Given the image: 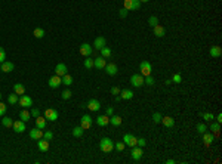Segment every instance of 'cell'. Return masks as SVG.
<instances>
[{"label":"cell","mask_w":222,"mask_h":164,"mask_svg":"<svg viewBox=\"0 0 222 164\" xmlns=\"http://www.w3.org/2000/svg\"><path fill=\"white\" fill-rule=\"evenodd\" d=\"M99 148L102 152H111L114 149V142L110 138H102L99 142Z\"/></svg>","instance_id":"obj_1"},{"label":"cell","mask_w":222,"mask_h":164,"mask_svg":"<svg viewBox=\"0 0 222 164\" xmlns=\"http://www.w3.org/2000/svg\"><path fill=\"white\" fill-rule=\"evenodd\" d=\"M58 117H59V114H58V111L53 110V108H47V110L44 111V118L49 120V121H56Z\"/></svg>","instance_id":"obj_2"},{"label":"cell","mask_w":222,"mask_h":164,"mask_svg":"<svg viewBox=\"0 0 222 164\" xmlns=\"http://www.w3.org/2000/svg\"><path fill=\"white\" fill-rule=\"evenodd\" d=\"M141 7V1L139 0H125V9L131 10H138Z\"/></svg>","instance_id":"obj_3"},{"label":"cell","mask_w":222,"mask_h":164,"mask_svg":"<svg viewBox=\"0 0 222 164\" xmlns=\"http://www.w3.org/2000/svg\"><path fill=\"white\" fill-rule=\"evenodd\" d=\"M136 140H138V138L136 136H133L132 133H126L125 136H123V142H125V145H128V146H136Z\"/></svg>","instance_id":"obj_4"},{"label":"cell","mask_w":222,"mask_h":164,"mask_svg":"<svg viewBox=\"0 0 222 164\" xmlns=\"http://www.w3.org/2000/svg\"><path fill=\"white\" fill-rule=\"evenodd\" d=\"M139 70H141V74H142L144 77H147V76L151 74V64H150L148 61H142V62L139 64Z\"/></svg>","instance_id":"obj_5"},{"label":"cell","mask_w":222,"mask_h":164,"mask_svg":"<svg viewBox=\"0 0 222 164\" xmlns=\"http://www.w3.org/2000/svg\"><path fill=\"white\" fill-rule=\"evenodd\" d=\"M18 102H19V105H21V107H24V108H30V107H33V99H31L30 96H27L25 93L19 96Z\"/></svg>","instance_id":"obj_6"},{"label":"cell","mask_w":222,"mask_h":164,"mask_svg":"<svg viewBox=\"0 0 222 164\" xmlns=\"http://www.w3.org/2000/svg\"><path fill=\"white\" fill-rule=\"evenodd\" d=\"M131 84L133 87H141L144 84V76L142 74H133L131 77Z\"/></svg>","instance_id":"obj_7"},{"label":"cell","mask_w":222,"mask_h":164,"mask_svg":"<svg viewBox=\"0 0 222 164\" xmlns=\"http://www.w3.org/2000/svg\"><path fill=\"white\" fill-rule=\"evenodd\" d=\"M88 110L89 111H92V113H95V111H99L101 110V104H99V101L98 99H89L88 102Z\"/></svg>","instance_id":"obj_8"},{"label":"cell","mask_w":222,"mask_h":164,"mask_svg":"<svg viewBox=\"0 0 222 164\" xmlns=\"http://www.w3.org/2000/svg\"><path fill=\"white\" fill-rule=\"evenodd\" d=\"M47 84H49V87L50 89H56V87H59V84H62V79L59 77V76H53V77H50L49 79V82H47Z\"/></svg>","instance_id":"obj_9"},{"label":"cell","mask_w":222,"mask_h":164,"mask_svg":"<svg viewBox=\"0 0 222 164\" xmlns=\"http://www.w3.org/2000/svg\"><path fill=\"white\" fill-rule=\"evenodd\" d=\"M105 65H107L105 58L98 56V58H95V59H93V67H95V68H98V70H104V68H105Z\"/></svg>","instance_id":"obj_10"},{"label":"cell","mask_w":222,"mask_h":164,"mask_svg":"<svg viewBox=\"0 0 222 164\" xmlns=\"http://www.w3.org/2000/svg\"><path fill=\"white\" fill-rule=\"evenodd\" d=\"M30 138L33 140H39L40 138H43V130L39 127H34L33 130H30Z\"/></svg>","instance_id":"obj_11"},{"label":"cell","mask_w":222,"mask_h":164,"mask_svg":"<svg viewBox=\"0 0 222 164\" xmlns=\"http://www.w3.org/2000/svg\"><path fill=\"white\" fill-rule=\"evenodd\" d=\"M131 154H132V158L135 161H139V160L142 158V154H144V152H142V148L136 145V146L132 148V152H131Z\"/></svg>","instance_id":"obj_12"},{"label":"cell","mask_w":222,"mask_h":164,"mask_svg":"<svg viewBox=\"0 0 222 164\" xmlns=\"http://www.w3.org/2000/svg\"><path fill=\"white\" fill-rule=\"evenodd\" d=\"M92 123H93V118L90 117V115H83L82 118H80V126L86 130V129H89L90 126H92Z\"/></svg>","instance_id":"obj_13"},{"label":"cell","mask_w":222,"mask_h":164,"mask_svg":"<svg viewBox=\"0 0 222 164\" xmlns=\"http://www.w3.org/2000/svg\"><path fill=\"white\" fill-rule=\"evenodd\" d=\"M92 52H93V47H92L90 44H88V43H83V44L80 46V53H82L83 56H90Z\"/></svg>","instance_id":"obj_14"},{"label":"cell","mask_w":222,"mask_h":164,"mask_svg":"<svg viewBox=\"0 0 222 164\" xmlns=\"http://www.w3.org/2000/svg\"><path fill=\"white\" fill-rule=\"evenodd\" d=\"M13 68H15V65L10 61H4V62L0 64V70L3 73H10V71H13Z\"/></svg>","instance_id":"obj_15"},{"label":"cell","mask_w":222,"mask_h":164,"mask_svg":"<svg viewBox=\"0 0 222 164\" xmlns=\"http://www.w3.org/2000/svg\"><path fill=\"white\" fill-rule=\"evenodd\" d=\"M55 74H56V76H59V77L65 76V74H67V65H65V64H62V62H59V64L55 67Z\"/></svg>","instance_id":"obj_16"},{"label":"cell","mask_w":222,"mask_h":164,"mask_svg":"<svg viewBox=\"0 0 222 164\" xmlns=\"http://www.w3.org/2000/svg\"><path fill=\"white\" fill-rule=\"evenodd\" d=\"M37 146H39V149H40L42 152H47V149H49V140L44 139V138H40V139L37 140Z\"/></svg>","instance_id":"obj_17"},{"label":"cell","mask_w":222,"mask_h":164,"mask_svg":"<svg viewBox=\"0 0 222 164\" xmlns=\"http://www.w3.org/2000/svg\"><path fill=\"white\" fill-rule=\"evenodd\" d=\"M12 127H13V130H15L16 133H22V132L25 130V121H22V120H18V121H13V124H12Z\"/></svg>","instance_id":"obj_18"},{"label":"cell","mask_w":222,"mask_h":164,"mask_svg":"<svg viewBox=\"0 0 222 164\" xmlns=\"http://www.w3.org/2000/svg\"><path fill=\"white\" fill-rule=\"evenodd\" d=\"M104 70L107 71V74H108V76H116V74H117V71H119L117 65H116V64H113V62H111V64H107Z\"/></svg>","instance_id":"obj_19"},{"label":"cell","mask_w":222,"mask_h":164,"mask_svg":"<svg viewBox=\"0 0 222 164\" xmlns=\"http://www.w3.org/2000/svg\"><path fill=\"white\" fill-rule=\"evenodd\" d=\"M104 46H107V41H105V39H104V37H96V39H95V41H93V46H92V47H95L96 50H101Z\"/></svg>","instance_id":"obj_20"},{"label":"cell","mask_w":222,"mask_h":164,"mask_svg":"<svg viewBox=\"0 0 222 164\" xmlns=\"http://www.w3.org/2000/svg\"><path fill=\"white\" fill-rule=\"evenodd\" d=\"M96 124L98 126H101V127H105V126H108L110 124V117L105 114V115H99L98 118H96Z\"/></svg>","instance_id":"obj_21"},{"label":"cell","mask_w":222,"mask_h":164,"mask_svg":"<svg viewBox=\"0 0 222 164\" xmlns=\"http://www.w3.org/2000/svg\"><path fill=\"white\" fill-rule=\"evenodd\" d=\"M153 28H154V36H157V37H164V36H166V30H164V27H162L160 24L154 25Z\"/></svg>","instance_id":"obj_22"},{"label":"cell","mask_w":222,"mask_h":164,"mask_svg":"<svg viewBox=\"0 0 222 164\" xmlns=\"http://www.w3.org/2000/svg\"><path fill=\"white\" fill-rule=\"evenodd\" d=\"M209 53H210V56H212V58H219V56L222 55L221 46H213V47H210Z\"/></svg>","instance_id":"obj_23"},{"label":"cell","mask_w":222,"mask_h":164,"mask_svg":"<svg viewBox=\"0 0 222 164\" xmlns=\"http://www.w3.org/2000/svg\"><path fill=\"white\" fill-rule=\"evenodd\" d=\"M162 123L164 124L166 127H173L175 126V120L172 118V117H169V115H166V117H162Z\"/></svg>","instance_id":"obj_24"},{"label":"cell","mask_w":222,"mask_h":164,"mask_svg":"<svg viewBox=\"0 0 222 164\" xmlns=\"http://www.w3.org/2000/svg\"><path fill=\"white\" fill-rule=\"evenodd\" d=\"M120 96H122V99H132V98H133V92L131 90V89L120 90Z\"/></svg>","instance_id":"obj_25"},{"label":"cell","mask_w":222,"mask_h":164,"mask_svg":"<svg viewBox=\"0 0 222 164\" xmlns=\"http://www.w3.org/2000/svg\"><path fill=\"white\" fill-rule=\"evenodd\" d=\"M83 132H85V129H83L82 126H77V127H74V129L71 130V133H73L74 138H82V136H83Z\"/></svg>","instance_id":"obj_26"},{"label":"cell","mask_w":222,"mask_h":164,"mask_svg":"<svg viewBox=\"0 0 222 164\" xmlns=\"http://www.w3.org/2000/svg\"><path fill=\"white\" fill-rule=\"evenodd\" d=\"M46 121H47V120H46L44 117H40V115H39V117L36 118V127L44 130V129H46Z\"/></svg>","instance_id":"obj_27"},{"label":"cell","mask_w":222,"mask_h":164,"mask_svg":"<svg viewBox=\"0 0 222 164\" xmlns=\"http://www.w3.org/2000/svg\"><path fill=\"white\" fill-rule=\"evenodd\" d=\"M13 90H15V93L19 95V96L25 93V87H24V84H21V83H16V84L13 86Z\"/></svg>","instance_id":"obj_28"},{"label":"cell","mask_w":222,"mask_h":164,"mask_svg":"<svg viewBox=\"0 0 222 164\" xmlns=\"http://www.w3.org/2000/svg\"><path fill=\"white\" fill-rule=\"evenodd\" d=\"M19 118H21L22 121H25V123H27V121H28V120L31 118V114H30V113H28V111H27V110L24 108V110H22V111L19 113Z\"/></svg>","instance_id":"obj_29"},{"label":"cell","mask_w":222,"mask_h":164,"mask_svg":"<svg viewBox=\"0 0 222 164\" xmlns=\"http://www.w3.org/2000/svg\"><path fill=\"white\" fill-rule=\"evenodd\" d=\"M203 142L206 143V145H210L212 142H213V133H203Z\"/></svg>","instance_id":"obj_30"},{"label":"cell","mask_w":222,"mask_h":164,"mask_svg":"<svg viewBox=\"0 0 222 164\" xmlns=\"http://www.w3.org/2000/svg\"><path fill=\"white\" fill-rule=\"evenodd\" d=\"M110 123L113 124V126H116V127H119V126L122 124V117H119V115H111V117H110Z\"/></svg>","instance_id":"obj_31"},{"label":"cell","mask_w":222,"mask_h":164,"mask_svg":"<svg viewBox=\"0 0 222 164\" xmlns=\"http://www.w3.org/2000/svg\"><path fill=\"white\" fill-rule=\"evenodd\" d=\"M61 79H62V84H65V86H71V84H73V77H71L70 74H65V76H62Z\"/></svg>","instance_id":"obj_32"},{"label":"cell","mask_w":222,"mask_h":164,"mask_svg":"<svg viewBox=\"0 0 222 164\" xmlns=\"http://www.w3.org/2000/svg\"><path fill=\"white\" fill-rule=\"evenodd\" d=\"M101 56H102V58H110V56H111V49L107 47V46H104V47L101 49Z\"/></svg>","instance_id":"obj_33"},{"label":"cell","mask_w":222,"mask_h":164,"mask_svg":"<svg viewBox=\"0 0 222 164\" xmlns=\"http://www.w3.org/2000/svg\"><path fill=\"white\" fill-rule=\"evenodd\" d=\"M18 99H19V95H16V93H10V95L7 96V102H9V104H12V105H13V104H16V102H18Z\"/></svg>","instance_id":"obj_34"},{"label":"cell","mask_w":222,"mask_h":164,"mask_svg":"<svg viewBox=\"0 0 222 164\" xmlns=\"http://www.w3.org/2000/svg\"><path fill=\"white\" fill-rule=\"evenodd\" d=\"M33 34H34V37H36V39H43V37H44V30H43V28H34Z\"/></svg>","instance_id":"obj_35"},{"label":"cell","mask_w":222,"mask_h":164,"mask_svg":"<svg viewBox=\"0 0 222 164\" xmlns=\"http://www.w3.org/2000/svg\"><path fill=\"white\" fill-rule=\"evenodd\" d=\"M1 124H3V127H12L13 121H12L10 117H3L1 118Z\"/></svg>","instance_id":"obj_36"},{"label":"cell","mask_w":222,"mask_h":164,"mask_svg":"<svg viewBox=\"0 0 222 164\" xmlns=\"http://www.w3.org/2000/svg\"><path fill=\"white\" fill-rule=\"evenodd\" d=\"M154 83H156V80H154V77L150 74V76H147V77H144V84H148V86H154Z\"/></svg>","instance_id":"obj_37"},{"label":"cell","mask_w":222,"mask_h":164,"mask_svg":"<svg viewBox=\"0 0 222 164\" xmlns=\"http://www.w3.org/2000/svg\"><path fill=\"white\" fill-rule=\"evenodd\" d=\"M148 24H150V27H154V25H157V24H159V19H157V16L151 15V16L148 18Z\"/></svg>","instance_id":"obj_38"},{"label":"cell","mask_w":222,"mask_h":164,"mask_svg":"<svg viewBox=\"0 0 222 164\" xmlns=\"http://www.w3.org/2000/svg\"><path fill=\"white\" fill-rule=\"evenodd\" d=\"M210 130L212 132H215V133H219V130H221V123H212L210 124Z\"/></svg>","instance_id":"obj_39"},{"label":"cell","mask_w":222,"mask_h":164,"mask_svg":"<svg viewBox=\"0 0 222 164\" xmlns=\"http://www.w3.org/2000/svg\"><path fill=\"white\" fill-rule=\"evenodd\" d=\"M162 117H163V115H162L160 113H154V114H153V121H154V123H162Z\"/></svg>","instance_id":"obj_40"},{"label":"cell","mask_w":222,"mask_h":164,"mask_svg":"<svg viewBox=\"0 0 222 164\" xmlns=\"http://www.w3.org/2000/svg\"><path fill=\"white\" fill-rule=\"evenodd\" d=\"M206 130H207V127H206V124H203V123L197 124V132H198L200 135H203V133H204Z\"/></svg>","instance_id":"obj_41"},{"label":"cell","mask_w":222,"mask_h":164,"mask_svg":"<svg viewBox=\"0 0 222 164\" xmlns=\"http://www.w3.org/2000/svg\"><path fill=\"white\" fill-rule=\"evenodd\" d=\"M201 117H203L204 120H207V121H213V118H215V117H213V114H210V113H203V114H201Z\"/></svg>","instance_id":"obj_42"},{"label":"cell","mask_w":222,"mask_h":164,"mask_svg":"<svg viewBox=\"0 0 222 164\" xmlns=\"http://www.w3.org/2000/svg\"><path fill=\"white\" fill-rule=\"evenodd\" d=\"M85 67L90 70V68H93V59L92 58H88V59H85Z\"/></svg>","instance_id":"obj_43"},{"label":"cell","mask_w":222,"mask_h":164,"mask_svg":"<svg viewBox=\"0 0 222 164\" xmlns=\"http://www.w3.org/2000/svg\"><path fill=\"white\" fill-rule=\"evenodd\" d=\"M43 138L44 139H47L49 142L52 140V138H53V133L50 132V130H47V132H43Z\"/></svg>","instance_id":"obj_44"},{"label":"cell","mask_w":222,"mask_h":164,"mask_svg":"<svg viewBox=\"0 0 222 164\" xmlns=\"http://www.w3.org/2000/svg\"><path fill=\"white\" fill-rule=\"evenodd\" d=\"M71 95H73V93H71V90H68V89H67V90H64V92H62V99H65V101H67V99H70V98H71Z\"/></svg>","instance_id":"obj_45"},{"label":"cell","mask_w":222,"mask_h":164,"mask_svg":"<svg viewBox=\"0 0 222 164\" xmlns=\"http://www.w3.org/2000/svg\"><path fill=\"white\" fill-rule=\"evenodd\" d=\"M125 146H126V145H125V142H117V143L114 145V148H116L117 151H123V149H125Z\"/></svg>","instance_id":"obj_46"},{"label":"cell","mask_w":222,"mask_h":164,"mask_svg":"<svg viewBox=\"0 0 222 164\" xmlns=\"http://www.w3.org/2000/svg\"><path fill=\"white\" fill-rule=\"evenodd\" d=\"M4 61H6V52H4L3 47H0V64L4 62Z\"/></svg>","instance_id":"obj_47"},{"label":"cell","mask_w":222,"mask_h":164,"mask_svg":"<svg viewBox=\"0 0 222 164\" xmlns=\"http://www.w3.org/2000/svg\"><path fill=\"white\" fill-rule=\"evenodd\" d=\"M145 143H147V140H145L144 138H139V139L136 140V145H138V146H141V148H144V146H145Z\"/></svg>","instance_id":"obj_48"},{"label":"cell","mask_w":222,"mask_h":164,"mask_svg":"<svg viewBox=\"0 0 222 164\" xmlns=\"http://www.w3.org/2000/svg\"><path fill=\"white\" fill-rule=\"evenodd\" d=\"M128 12H129V10H128V9H125V7H123V9H120V10H119L120 18H126V16H128Z\"/></svg>","instance_id":"obj_49"},{"label":"cell","mask_w":222,"mask_h":164,"mask_svg":"<svg viewBox=\"0 0 222 164\" xmlns=\"http://www.w3.org/2000/svg\"><path fill=\"white\" fill-rule=\"evenodd\" d=\"M30 114H31V117H34V118H37V117H39V115H40V111H39V110H37V108H33V110H31V113H30Z\"/></svg>","instance_id":"obj_50"},{"label":"cell","mask_w":222,"mask_h":164,"mask_svg":"<svg viewBox=\"0 0 222 164\" xmlns=\"http://www.w3.org/2000/svg\"><path fill=\"white\" fill-rule=\"evenodd\" d=\"M4 113H6V105L0 101V117H3V115H4Z\"/></svg>","instance_id":"obj_51"},{"label":"cell","mask_w":222,"mask_h":164,"mask_svg":"<svg viewBox=\"0 0 222 164\" xmlns=\"http://www.w3.org/2000/svg\"><path fill=\"white\" fill-rule=\"evenodd\" d=\"M172 82H173V83H181V82H182V77H181V74H175V76L172 77Z\"/></svg>","instance_id":"obj_52"},{"label":"cell","mask_w":222,"mask_h":164,"mask_svg":"<svg viewBox=\"0 0 222 164\" xmlns=\"http://www.w3.org/2000/svg\"><path fill=\"white\" fill-rule=\"evenodd\" d=\"M111 93H113V95H120V89H119V87H113V89H111Z\"/></svg>","instance_id":"obj_53"},{"label":"cell","mask_w":222,"mask_h":164,"mask_svg":"<svg viewBox=\"0 0 222 164\" xmlns=\"http://www.w3.org/2000/svg\"><path fill=\"white\" fill-rule=\"evenodd\" d=\"M105 114H107L108 117H111V115L114 114V110H113V108H107V113H105Z\"/></svg>","instance_id":"obj_54"},{"label":"cell","mask_w":222,"mask_h":164,"mask_svg":"<svg viewBox=\"0 0 222 164\" xmlns=\"http://www.w3.org/2000/svg\"><path fill=\"white\" fill-rule=\"evenodd\" d=\"M216 121H218V123H222V114H218V117H216Z\"/></svg>","instance_id":"obj_55"},{"label":"cell","mask_w":222,"mask_h":164,"mask_svg":"<svg viewBox=\"0 0 222 164\" xmlns=\"http://www.w3.org/2000/svg\"><path fill=\"white\" fill-rule=\"evenodd\" d=\"M120 101H122V96L117 95V96H116V102H120Z\"/></svg>","instance_id":"obj_56"},{"label":"cell","mask_w":222,"mask_h":164,"mask_svg":"<svg viewBox=\"0 0 222 164\" xmlns=\"http://www.w3.org/2000/svg\"><path fill=\"white\" fill-rule=\"evenodd\" d=\"M166 163H167V164H175V163H176V161H175V160H167Z\"/></svg>","instance_id":"obj_57"},{"label":"cell","mask_w":222,"mask_h":164,"mask_svg":"<svg viewBox=\"0 0 222 164\" xmlns=\"http://www.w3.org/2000/svg\"><path fill=\"white\" fill-rule=\"evenodd\" d=\"M141 3H147V1H150V0H139Z\"/></svg>","instance_id":"obj_58"},{"label":"cell","mask_w":222,"mask_h":164,"mask_svg":"<svg viewBox=\"0 0 222 164\" xmlns=\"http://www.w3.org/2000/svg\"><path fill=\"white\" fill-rule=\"evenodd\" d=\"M0 101H1V93H0Z\"/></svg>","instance_id":"obj_59"}]
</instances>
